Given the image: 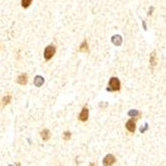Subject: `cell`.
<instances>
[{
    "label": "cell",
    "mask_w": 166,
    "mask_h": 166,
    "mask_svg": "<svg viewBox=\"0 0 166 166\" xmlns=\"http://www.w3.org/2000/svg\"><path fill=\"white\" fill-rule=\"evenodd\" d=\"M120 81L117 77H112L108 82V90L109 91H118L120 90Z\"/></svg>",
    "instance_id": "obj_1"
},
{
    "label": "cell",
    "mask_w": 166,
    "mask_h": 166,
    "mask_svg": "<svg viewBox=\"0 0 166 166\" xmlns=\"http://www.w3.org/2000/svg\"><path fill=\"white\" fill-rule=\"evenodd\" d=\"M55 47L53 45H48V46L44 49V58L45 60H50L53 55L55 54Z\"/></svg>",
    "instance_id": "obj_2"
},
{
    "label": "cell",
    "mask_w": 166,
    "mask_h": 166,
    "mask_svg": "<svg viewBox=\"0 0 166 166\" xmlns=\"http://www.w3.org/2000/svg\"><path fill=\"white\" fill-rule=\"evenodd\" d=\"M115 162H116V158H115V156L112 154H107L103 159L104 166H112Z\"/></svg>",
    "instance_id": "obj_3"
},
{
    "label": "cell",
    "mask_w": 166,
    "mask_h": 166,
    "mask_svg": "<svg viewBox=\"0 0 166 166\" xmlns=\"http://www.w3.org/2000/svg\"><path fill=\"white\" fill-rule=\"evenodd\" d=\"M88 117H89V110H88V108H87V107H83L78 118H79L80 121L85 122V121H87V120H88Z\"/></svg>",
    "instance_id": "obj_4"
},
{
    "label": "cell",
    "mask_w": 166,
    "mask_h": 166,
    "mask_svg": "<svg viewBox=\"0 0 166 166\" xmlns=\"http://www.w3.org/2000/svg\"><path fill=\"white\" fill-rule=\"evenodd\" d=\"M125 127L129 132L131 133H134L135 129H136V124H135V121L133 119H129L125 124Z\"/></svg>",
    "instance_id": "obj_5"
},
{
    "label": "cell",
    "mask_w": 166,
    "mask_h": 166,
    "mask_svg": "<svg viewBox=\"0 0 166 166\" xmlns=\"http://www.w3.org/2000/svg\"><path fill=\"white\" fill-rule=\"evenodd\" d=\"M40 135H41V138H42L43 140L47 141V140H49L50 136H51V133H50V131L48 129H43L42 131H41Z\"/></svg>",
    "instance_id": "obj_6"
},
{
    "label": "cell",
    "mask_w": 166,
    "mask_h": 166,
    "mask_svg": "<svg viewBox=\"0 0 166 166\" xmlns=\"http://www.w3.org/2000/svg\"><path fill=\"white\" fill-rule=\"evenodd\" d=\"M17 82L21 85H25L27 83V75L26 74H21V75L18 76L17 78Z\"/></svg>",
    "instance_id": "obj_7"
},
{
    "label": "cell",
    "mask_w": 166,
    "mask_h": 166,
    "mask_svg": "<svg viewBox=\"0 0 166 166\" xmlns=\"http://www.w3.org/2000/svg\"><path fill=\"white\" fill-rule=\"evenodd\" d=\"M43 83H44V78H43L42 76H36V77L34 78V84H35L36 86L38 87L42 86Z\"/></svg>",
    "instance_id": "obj_8"
},
{
    "label": "cell",
    "mask_w": 166,
    "mask_h": 166,
    "mask_svg": "<svg viewBox=\"0 0 166 166\" xmlns=\"http://www.w3.org/2000/svg\"><path fill=\"white\" fill-rule=\"evenodd\" d=\"M112 43L115 45H117V46H119V45H121L122 43V38L120 35H114L112 37Z\"/></svg>",
    "instance_id": "obj_9"
},
{
    "label": "cell",
    "mask_w": 166,
    "mask_h": 166,
    "mask_svg": "<svg viewBox=\"0 0 166 166\" xmlns=\"http://www.w3.org/2000/svg\"><path fill=\"white\" fill-rule=\"evenodd\" d=\"M150 64H151L152 67H154L155 65L157 64V58H156V54H155V51H153L151 53V55H150Z\"/></svg>",
    "instance_id": "obj_10"
},
{
    "label": "cell",
    "mask_w": 166,
    "mask_h": 166,
    "mask_svg": "<svg viewBox=\"0 0 166 166\" xmlns=\"http://www.w3.org/2000/svg\"><path fill=\"white\" fill-rule=\"evenodd\" d=\"M79 50H80V51H82V52H87V51H88V43H87L86 40H84L81 44H80Z\"/></svg>",
    "instance_id": "obj_11"
},
{
    "label": "cell",
    "mask_w": 166,
    "mask_h": 166,
    "mask_svg": "<svg viewBox=\"0 0 166 166\" xmlns=\"http://www.w3.org/2000/svg\"><path fill=\"white\" fill-rule=\"evenodd\" d=\"M32 0H21V5H22L23 8H27L30 6Z\"/></svg>",
    "instance_id": "obj_12"
},
{
    "label": "cell",
    "mask_w": 166,
    "mask_h": 166,
    "mask_svg": "<svg viewBox=\"0 0 166 166\" xmlns=\"http://www.w3.org/2000/svg\"><path fill=\"white\" fill-rule=\"evenodd\" d=\"M70 138H71V133L69 132V131L63 132V139H64V140H69Z\"/></svg>",
    "instance_id": "obj_13"
},
{
    "label": "cell",
    "mask_w": 166,
    "mask_h": 166,
    "mask_svg": "<svg viewBox=\"0 0 166 166\" xmlns=\"http://www.w3.org/2000/svg\"><path fill=\"white\" fill-rule=\"evenodd\" d=\"M10 100H11V96H10V95L5 96V97L3 98V104H4V105H7V104L10 102Z\"/></svg>",
    "instance_id": "obj_14"
},
{
    "label": "cell",
    "mask_w": 166,
    "mask_h": 166,
    "mask_svg": "<svg viewBox=\"0 0 166 166\" xmlns=\"http://www.w3.org/2000/svg\"><path fill=\"white\" fill-rule=\"evenodd\" d=\"M129 115H130V116H133V117H138L139 115H140V112H139V111H136V110H134V111H130V112H129Z\"/></svg>",
    "instance_id": "obj_15"
},
{
    "label": "cell",
    "mask_w": 166,
    "mask_h": 166,
    "mask_svg": "<svg viewBox=\"0 0 166 166\" xmlns=\"http://www.w3.org/2000/svg\"><path fill=\"white\" fill-rule=\"evenodd\" d=\"M142 23H143V27H144V29H146V23H145V22H144V21H143V22H142Z\"/></svg>",
    "instance_id": "obj_16"
},
{
    "label": "cell",
    "mask_w": 166,
    "mask_h": 166,
    "mask_svg": "<svg viewBox=\"0 0 166 166\" xmlns=\"http://www.w3.org/2000/svg\"><path fill=\"white\" fill-rule=\"evenodd\" d=\"M89 166H96V164H95V163H90Z\"/></svg>",
    "instance_id": "obj_17"
}]
</instances>
